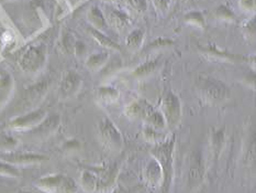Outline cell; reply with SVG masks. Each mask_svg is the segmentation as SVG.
Returning <instances> with one entry per match:
<instances>
[{
	"label": "cell",
	"instance_id": "obj_1",
	"mask_svg": "<svg viewBox=\"0 0 256 193\" xmlns=\"http://www.w3.org/2000/svg\"><path fill=\"white\" fill-rule=\"evenodd\" d=\"M175 146L176 137L172 135L166 137L162 141L154 143L150 149V154L158 163L163 172V184L160 189L164 193L170 190L174 179V164H175Z\"/></svg>",
	"mask_w": 256,
	"mask_h": 193
},
{
	"label": "cell",
	"instance_id": "obj_2",
	"mask_svg": "<svg viewBox=\"0 0 256 193\" xmlns=\"http://www.w3.org/2000/svg\"><path fill=\"white\" fill-rule=\"evenodd\" d=\"M199 95L206 103L220 104L224 103L231 96V91L226 83L214 77H200L197 83Z\"/></svg>",
	"mask_w": 256,
	"mask_h": 193
},
{
	"label": "cell",
	"instance_id": "obj_3",
	"mask_svg": "<svg viewBox=\"0 0 256 193\" xmlns=\"http://www.w3.org/2000/svg\"><path fill=\"white\" fill-rule=\"evenodd\" d=\"M34 184L46 193H76V182L63 174H52L38 179Z\"/></svg>",
	"mask_w": 256,
	"mask_h": 193
},
{
	"label": "cell",
	"instance_id": "obj_4",
	"mask_svg": "<svg viewBox=\"0 0 256 193\" xmlns=\"http://www.w3.org/2000/svg\"><path fill=\"white\" fill-rule=\"evenodd\" d=\"M160 113L163 114L166 127L170 129H174L180 123L182 107V101L176 93L170 91L165 94V96L160 103Z\"/></svg>",
	"mask_w": 256,
	"mask_h": 193
},
{
	"label": "cell",
	"instance_id": "obj_5",
	"mask_svg": "<svg viewBox=\"0 0 256 193\" xmlns=\"http://www.w3.org/2000/svg\"><path fill=\"white\" fill-rule=\"evenodd\" d=\"M207 171V164L200 149L194 150L189 156V164L187 171V185L189 189H197L202 184Z\"/></svg>",
	"mask_w": 256,
	"mask_h": 193
},
{
	"label": "cell",
	"instance_id": "obj_6",
	"mask_svg": "<svg viewBox=\"0 0 256 193\" xmlns=\"http://www.w3.org/2000/svg\"><path fill=\"white\" fill-rule=\"evenodd\" d=\"M100 140L111 151H120L124 147V137L118 127L108 117H104L98 124Z\"/></svg>",
	"mask_w": 256,
	"mask_h": 193
},
{
	"label": "cell",
	"instance_id": "obj_7",
	"mask_svg": "<svg viewBox=\"0 0 256 193\" xmlns=\"http://www.w3.org/2000/svg\"><path fill=\"white\" fill-rule=\"evenodd\" d=\"M46 60V49L44 46H34L26 50L19 60L20 68L26 73H36L40 71Z\"/></svg>",
	"mask_w": 256,
	"mask_h": 193
},
{
	"label": "cell",
	"instance_id": "obj_8",
	"mask_svg": "<svg viewBox=\"0 0 256 193\" xmlns=\"http://www.w3.org/2000/svg\"><path fill=\"white\" fill-rule=\"evenodd\" d=\"M46 112L44 109H36L30 113L18 116L14 119L10 120L9 127L14 130H26L33 129L46 118Z\"/></svg>",
	"mask_w": 256,
	"mask_h": 193
},
{
	"label": "cell",
	"instance_id": "obj_9",
	"mask_svg": "<svg viewBox=\"0 0 256 193\" xmlns=\"http://www.w3.org/2000/svg\"><path fill=\"white\" fill-rule=\"evenodd\" d=\"M2 160L4 162H8L14 165H31L42 163L48 161V157L43 156V154L33 153V152H16L10 151L2 154Z\"/></svg>",
	"mask_w": 256,
	"mask_h": 193
},
{
	"label": "cell",
	"instance_id": "obj_10",
	"mask_svg": "<svg viewBox=\"0 0 256 193\" xmlns=\"http://www.w3.org/2000/svg\"><path fill=\"white\" fill-rule=\"evenodd\" d=\"M143 180L148 186L153 190L162 187L163 184V172L158 163L152 158L150 159L146 167L143 169Z\"/></svg>",
	"mask_w": 256,
	"mask_h": 193
},
{
	"label": "cell",
	"instance_id": "obj_11",
	"mask_svg": "<svg viewBox=\"0 0 256 193\" xmlns=\"http://www.w3.org/2000/svg\"><path fill=\"white\" fill-rule=\"evenodd\" d=\"M82 84V76L75 71H68L60 81V92L63 97H72L80 90Z\"/></svg>",
	"mask_w": 256,
	"mask_h": 193
},
{
	"label": "cell",
	"instance_id": "obj_12",
	"mask_svg": "<svg viewBox=\"0 0 256 193\" xmlns=\"http://www.w3.org/2000/svg\"><path fill=\"white\" fill-rule=\"evenodd\" d=\"M50 87V81L44 80L41 82H38L36 84L30 86L26 91L24 96V102L26 105H33L46 95Z\"/></svg>",
	"mask_w": 256,
	"mask_h": 193
},
{
	"label": "cell",
	"instance_id": "obj_13",
	"mask_svg": "<svg viewBox=\"0 0 256 193\" xmlns=\"http://www.w3.org/2000/svg\"><path fill=\"white\" fill-rule=\"evenodd\" d=\"M143 121L146 123V125L152 126L154 128L160 130H164L166 128V123L163 114L160 113V109L152 106L151 104L148 105V108L143 117Z\"/></svg>",
	"mask_w": 256,
	"mask_h": 193
},
{
	"label": "cell",
	"instance_id": "obj_14",
	"mask_svg": "<svg viewBox=\"0 0 256 193\" xmlns=\"http://www.w3.org/2000/svg\"><path fill=\"white\" fill-rule=\"evenodd\" d=\"M60 124V115L58 114H52L48 116L46 115V118H44L41 123L33 129H34L36 135L48 136V135L53 134V132L58 128Z\"/></svg>",
	"mask_w": 256,
	"mask_h": 193
},
{
	"label": "cell",
	"instance_id": "obj_15",
	"mask_svg": "<svg viewBox=\"0 0 256 193\" xmlns=\"http://www.w3.org/2000/svg\"><path fill=\"white\" fill-rule=\"evenodd\" d=\"M14 87V77L8 73L0 75V109L9 102Z\"/></svg>",
	"mask_w": 256,
	"mask_h": 193
},
{
	"label": "cell",
	"instance_id": "obj_16",
	"mask_svg": "<svg viewBox=\"0 0 256 193\" xmlns=\"http://www.w3.org/2000/svg\"><path fill=\"white\" fill-rule=\"evenodd\" d=\"M87 20L89 24H90L92 29H96L102 32L107 30L108 24H107V20H106V17L102 14V11L98 7H96V6L88 10Z\"/></svg>",
	"mask_w": 256,
	"mask_h": 193
},
{
	"label": "cell",
	"instance_id": "obj_17",
	"mask_svg": "<svg viewBox=\"0 0 256 193\" xmlns=\"http://www.w3.org/2000/svg\"><path fill=\"white\" fill-rule=\"evenodd\" d=\"M106 20H108L109 24L116 30H124L129 25V16L124 11L116 8H111L108 11Z\"/></svg>",
	"mask_w": 256,
	"mask_h": 193
},
{
	"label": "cell",
	"instance_id": "obj_18",
	"mask_svg": "<svg viewBox=\"0 0 256 193\" xmlns=\"http://www.w3.org/2000/svg\"><path fill=\"white\" fill-rule=\"evenodd\" d=\"M150 103L146 102V99H136V101H133L130 104L126 105L124 109L126 116L132 119H142L144 117V114H146V110L148 108V105Z\"/></svg>",
	"mask_w": 256,
	"mask_h": 193
},
{
	"label": "cell",
	"instance_id": "obj_19",
	"mask_svg": "<svg viewBox=\"0 0 256 193\" xmlns=\"http://www.w3.org/2000/svg\"><path fill=\"white\" fill-rule=\"evenodd\" d=\"M120 93L116 87L110 85L100 86L97 90V99L104 105H111L118 102Z\"/></svg>",
	"mask_w": 256,
	"mask_h": 193
},
{
	"label": "cell",
	"instance_id": "obj_20",
	"mask_svg": "<svg viewBox=\"0 0 256 193\" xmlns=\"http://www.w3.org/2000/svg\"><path fill=\"white\" fill-rule=\"evenodd\" d=\"M80 184L82 186V189L86 193L96 192L98 186V174L94 173L92 170L85 169L82 172Z\"/></svg>",
	"mask_w": 256,
	"mask_h": 193
},
{
	"label": "cell",
	"instance_id": "obj_21",
	"mask_svg": "<svg viewBox=\"0 0 256 193\" xmlns=\"http://www.w3.org/2000/svg\"><path fill=\"white\" fill-rule=\"evenodd\" d=\"M116 174H118V168L116 165L106 169L102 174L98 175L97 191H107L114 183Z\"/></svg>",
	"mask_w": 256,
	"mask_h": 193
},
{
	"label": "cell",
	"instance_id": "obj_22",
	"mask_svg": "<svg viewBox=\"0 0 256 193\" xmlns=\"http://www.w3.org/2000/svg\"><path fill=\"white\" fill-rule=\"evenodd\" d=\"M226 141V128L224 127H219V128H214L211 132V148H212L214 156L218 158L222 149H224Z\"/></svg>",
	"mask_w": 256,
	"mask_h": 193
},
{
	"label": "cell",
	"instance_id": "obj_23",
	"mask_svg": "<svg viewBox=\"0 0 256 193\" xmlns=\"http://www.w3.org/2000/svg\"><path fill=\"white\" fill-rule=\"evenodd\" d=\"M158 63H160V61L158 59L148 60V61H146V62L140 64L138 68L133 70L132 76L136 77V79H142V77H146L150 74H152L158 70Z\"/></svg>",
	"mask_w": 256,
	"mask_h": 193
},
{
	"label": "cell",
	"instance_id": "obj_24",
	"mask_svg": "<svg viewBox=\"0 0 256 193\" xmlns=\"http://www.w3.org/2000/svg\"><path fill=\"white\" fill-rule=\"evenodd\" d=\"M89 33H90L92 37L99 43L100 46H102L106 49L109 50H114V51H120V47L119 44H116L112 39H110L106 35H104V32L98 31L96 29H92V28H89Z\"/></svg>",
	"mask_w": 256,
	"mask_h": 193
},
{
	"label": "cell",
	"instance_id": "obj_25",
	"mask_svg": "<svg viewBox=\"0 0 256 193\" xmlns=\"http://www.w3.org/2000/svg\"><path fill=\"white\" fill-rule=\"evenodd\" d=\"M109 54L107 52H97L89 55L86 60V65L89 70H99L108 63Z\"/></svg>",
	"mask_w": 256,
	"mask_h": 193
},
{
	"label": "cell",
	"instance_id": "obj_26",
	"mask_svg": "<svg viewBox=\"0 0 256 193\" xmlns=\"http://www.w3.org/2000/svg\"><path fill=\"white\" fill-rule=\"evenodd\" d=\"M144 41V31L141 29H134L132 30L129 35L126 36V44L132 51H136V50L142 47Z\"/></svg>",
	"mask_w": 256,
	"mask_h": 193
},
{
	"label": "cell",
	"instance_id": "obj_27",
	"mask_svg": "<svg viewBox=\"0 0 256 193\" xmlns=\"http://www.w3.org/2000/svg\"><path fill=\"white\" fill-rule=\"evenodd\" d=\"M143 135L144 138L148 141V142H152L153 145L156 142L162 141L163 139H165V136L162 134V130L154 128L152 126H148L146 125L144 126V129H143Z\"/></svg>",
	"mask_w": 256,
	"mask_h": 193
},
{
	"label": "cell",
	"instance_id": "obj_28",
	"mask_svg": "<svg viewBox=\"0 0 256 193\" xmlns=\"http://www.w3.org/2000/svg\"><path fill=\"white\" fill-rule=\"evenodd\" d=\"M0 175L7 176V178H19L21 172L16 165L4 161H0Z\"/></svg>",
	"mask_w": 256,
	"mask_h": 193
},
{
	"label": "cell",
	"instance_id": "obj_29",
	"mask_svg": "<svg viewBox=\"0 0 256 193\" xmlns=\"http://www.w3.org/2000/svg\"><path fill=\"white\" fill-rule=\"evenodd\" d=\"M204 51L209 52L210 54H214V55H218L220 58H224V59H230L232 61H243V62H246V61H250V58L246 57H243V55H236V54H231V53H228V52H222L220 50H216V48H207L204 49Z\"/></svg>",
	"mask_w": 256,
	"mask_h": 193
},
{
	"label": "cell",
	"instance_id": "obj_30",
	"mask_svg": "<svg viewBox=\"0 0 256 193\" xmlns=\"http://www.w3.org/2000/svg\"><path fill=\"white\" fill-rule=\"evenodd\" d=\"M185 21L188 22V24H192L194 26H197L200 28L204 27V19L202 13L199 11H192L185 16Z\"/></svg>",
	"mask_w": 256,
	"mask_h": 193
},
{
	"label": "cell",
	"instance_id": "obj_31",
	"mask_svg": "<svg viewBox=\"0 0 256 193\" xmlns=\"http://www.w3.org/2000/svg\"><path fill=\"white\" fill-rule=\"evenodd\" d=\"M216 16L218 17L219 19L224 20V21L234 20V14H233L230 10V8L226 7V6H219L216 10Z\"/></svg>",
	"mask_w": 256,
	"mask_h": 193
},
{
	"label": "cell",
	"instance_id": "obj_32",
	"mask_svg": "<svg viewBox=\"0 0 256 193\" xmlns=\"http://www.w3.org/2000/svg\"><path fill=\"white\" fill-rule=\"evenodd\" d=\"M126 2L132 9L138 11V13H143L148 8L146 0H126Z\"/></svg>",
	"mask_w": 256,
	"mask_h": 193
},
{
	"label": "cell",
	"instance_id": "obj_33",
	"mask_svg": "<svg viewBox=\"0 0 256 193\" xmlns=\"http://www.w3.org/2000/svg\"><path fill=\"white\" fill-rule=\"evenodd\" d=\"M75 43H76V41H75V39L73 38V36L70 35V33H66V35H64V37H63V47L68 53L74 52Z\"/></svg>",
	"mask_w": 256,
	"mask_h": 193
},
{
	"label": "cell",
	"instance_id": "obj_34",
	"mask_svg": "<svg viewBox=\"0 0 256 193\" xmlns=\"http://www.w3.org/2000/svg\"><path fill=\"white\" fill-rule=\"evenodd\" d=\"M244 32H246V35L248 37H255V33H256V22L255 19L252 18L251 20H248L246 25L243 27Z\"/></svg>",
	"mask_w": 256,
	"mask_h": 193
},
{
	"label": "cell",
	"instance_id": "obj_35",
	"mask_svg": "<svg viewBox=\"0 0 256 193\" xmlns=\"http://www.w3.org/2000/svg\"><path fill=\"white\" fill-rule=\"evenodd\" d=\"M172 41L168 40V39H162L158 38L156 40H154L151 44H150L148 48H164V47H168L172 46Z\"/></svg>",
	"mask_w": 256,
	"mask_h": 193
},
{
	"label": "cell",
	"instance_id": "obj_36",
	"mask_svg": "<svg viewBox=\"0 0 256 193\" xmlns=\"http://www.w3.org/2000/svg\"><path fill=\"white\" fill-rule=\"evenodd\" d=\"M153 3L155 5L160 13H166L170 8V0H153Z\"/></svg>",
	"mask_w": 256,
	"mask_h": 193
},
{
	"label": "cell",
	"instance_id": "obj_37",
	"mask_svg": "<svg viewBox=\"0 0 256 193\" xmlns=\"http://www.w3.org/2000/svg\"><path fill=\"white\" fill-rule=\"evenodd\" d=\"M240 6L244 11H254L256 7L255 0H240Z\"/></svg>",
	"mask_w": 256,
	"mask_h": 193
},
{
	"label": "cell",
	"instance_id": "obj_38",
	"mask_svg": "<svg viewBox=\"0 0 256 193\" xmlns=\"http://www.w3.org/2000/svg\"><path fill=\"white\" fill-rule=\"evenodd\" d=\"M74 52L77 55H82L84 53H86V44L82 41H76Z\"/></svg>",
	"mask_w": 256,
	"mask_h": 193
},
{
	"label": "cell",
	"instance_id": "obj_39",
	"mask_svg": "<svg viewBox=\"0 0 256 193\" xmlns=\"http://www.w3.org/2000/svg\"><path fill=\"white\" fill-rule=\"evenodd\" d=\"M111 193H126V192L122 186H116L114 189L111 191Z\"/></svg>",
	"mask_w": 256,
	"mask_h": 193
},
{
	"label": "cell",
	"instance_id": "obj_40",
	"mask_svg": "<svg viewBox=\"0 0 256 193\" xmlns=\"http://www.w3.org/2000/svg\"><path fill=\"white\" fill-rule=\"evenodd\" d=\"M16 193H30L29 191H26V190H19L18 192H16Z\"/></svg>",
	"mask_w": 256,
	"mask_h": 193
},
{
	"label": "cell",
	"instance_id": "obj_41",
	"mask_svg": "<svg viewBox=\"0 0 256 193\" xmlns=\"http://www.w3.org/2000/svg\"><path fill=\"white\" fill-rule=\"evenodd\" d=\"M104 2H114V0H104Z\"/></svg>",
	"mask_w": 256,
	"mask_h": 193
}]
</instances>
